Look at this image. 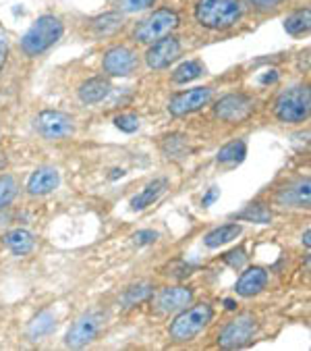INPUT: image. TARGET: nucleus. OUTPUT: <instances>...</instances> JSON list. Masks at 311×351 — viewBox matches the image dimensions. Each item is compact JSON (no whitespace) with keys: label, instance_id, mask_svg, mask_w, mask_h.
Segmentation results:
<instances>
[{"label":"nucleus","instance_id":"obj_12","mask_svg":"<svg viewBox=\"0 0 311 351\" xmlns=\"http://www.w3.org/2000/svg\"><path fill=\"white\" fill-rule=\"evenodd\" d=\"M210 100H212V90L210 88H193V90L177 94L171 100L169 110L175 117H185V114H191V112L203 108L206 104H210Z\"/></svg>","mask_w":311,"mask_h":351},{"label":"nucleus","instance_id":"obj_8","mask_svg":"<svg viewBox=\"0 0 311 351\" xmlns=\"http://www.w3.org/2000/svg\"><path fill=\"white\" fill-rule=\"evenodd\" d=\"M253 112V100L245 94H228L214 106V114L226 123H241Z\"/></svg>","mask_w":311,"mask_h":351},{"label":"nucleus","instance_id":"obj_15","mask_svg":"<svg viewBox=\"0 0 311 351\" xmlns=\"http://www.w3.org/2000/svg\"><path fill=\"white\" fill-rule=\"evenodd\" d=\"M58 183H60L58 171L52 167H42L32 173V177L27 181V191L32 195H46V193L54 191L58 187Z\"/></svg>","mask_w":311,"mask_h":351},{"label":"nucleus","instance_id":"obj_25","mask_svg":"<svg viewBox=\"0 0 311 351\" xmlns=\"http://www.w3.org/2000/svg\"><path fill=\"white\" fill-rule=\"evenodd\" d=\"M239 221H251V223H260V225H266L272 221V215L270 210L264 206V204H251L247 206V210H243V213L237 215Z\"/></svg>","mask_w":311,"mask_h":351},{"label":"nucleus","instance_id":"obj_33","mask_svg":"<svg viewBox=\"0 0 311 351\" xmlns=\"http://www.w3.org/2000/svg\"><path fill=\"white\" fill-rule=\"evenodd\" d=\"M249 3L253 5V7H258V9H274V7H278L282 0H249Z\"/></svg>","mask_w":311,"mask_h":351},{"label":"nucleus","instance_id":"obj_11","mask_svg":"<svg viewBox=\"0 0 311 351\" xmlns=\"http://www.w3.org/2000/svg\"><path fill=\"white\" fill-rule=\"evenodd\" d=\"M104 71L112 77H127L137 69V56L131 48L116 46L104 54Z\"/></svg>","mask_w":311,"mask_h":351},{"label":"nucleus","instance_id":"obj_7","mask_svg":"<svg viewBox=\"0 0 311 351\" xmlns=\"http://www.w3.org/2000/svg\"><path fill=\"white\" fill-rule=\"evenodd\" d=\"M102 326H104V314L102 312H88V314L79 316L66 332V339H64L66 347L79 349V347L92 343L98 337Z\"/></svg>","mask_w":311,"mask_h":351},{"label":"nucleus","instance_id":"obj_30","mask_svg":"<svg viewBox=\"0 0 311 351\" xmlns=\"http://www.w3.org/2000/svg\"><path fill=\"white\" fill-rule=\"evenodd\" d=\"M119 7L127 13H133V11H143L147 7H151L156 0H116Z\"/></svg>","mask_w":311,"mask_h":351},{"label":"nucleus","instance_id":"obj_31","mask_svg":"<svg viewBox=\"0 0 311 351\" xmlns=\"http://www.w3.org/2000/svg\"><path fill=\"white\" fill-rule=\"evenodd\" d=\"M224 258H226L228 266H232V268H243V264H245V260H247V256H245V252H243L241 247L228 252Z\"/></svg>","mask_w":311,"mask_h":351},{"label":"nucleus","instance_id":"obj_32","mask_svg":"<svg viewBox=\"0 0 311 351\" xmlns=\"http://www.w3.org/2000/svg\"><path fill=\"white\" fill-rule=\"evenodd\" d=\"M156 239H158V233H156V231H149V229H145V231H137V233L133 235V243H135L137 247H141V245H149V243H153Z\"/></svg>","mask_w":311,"mask_h":351},{"label":"nucleus","instance_id":"obj_21","mask_svg":"<svg viewBox=\"0 0 311 351\" xmlns=\"http://www.w3.org/2000/svg\"><path fill=\"white\" fill-rule=\"evenodd\" d=\"M245 156H247V144L243 139H235V142H230L224 148H220L216 158L220 165H239L245 160Z\"/></svg>","mask_w":311,"mask_h":351},{"label":"nucleus","instance_id":"obj_9","mask_svg":"<svg viewBox=\"0 0 311 351\" xmlns=\"http://www.w3.org/2000/svg\"><path fill=\"white\" fill-rule=\"evenodd\" d=\"M36 129L46 139H64L73 135L75 125H73V119L60 110H44L36 119Z\"/></svg>","mask_w":311,"mask_h":351},{"label":"nucleus","instance_id":"obj_14","mask_svg":"<svg viewBox=\"0 0 311 351\" xmlns=\"http://www.w3.org/2000/svg\"><path fill=\"white\" fill-rule=\"evenodd\" d=\"M266 283H268V272L260 266H251L241 274L235 289L241 298H253L266 287Z\"/></svg>","mask_w":311,"mask_h":351},{"label":"nucleus","instance_id":"obj_4","mask_svg":"<svg viewBox=\"0 0 311 351\" xmlns=\"http://www.w3.org/2000/svg\"><path fill=\"white\" fill-rule=\"evenodd\" d=\"M309 90L305 86H295L278 96L276 117L282 123H303L309 117Z\"/></svg>","mask_w":311,"mask_h":351},{"label":"nucleus","instance_id":"obj_5","mask_svg":"<svg viewBox=\"0 0 311 351\" xmlns=\"http://www.w3.org/2000/svg\"><path fill=\"white\" fill-rule=\"evenodd\" d=\"M177 25H179V15L171 9H160L135 27V40H139L141 44H153L156 40L169 36Z\"/></svg>","mask_w":311,"mask_h":351},{"label":"nucleus","instance_id":"obj_19","mask_svg":"<svg viewBox=\"0 0 311 351\" xmlns=\"http://www.w3.org/2000/svg\"><path fill=\"white\" fill-rule=\"evenodd\" d=\"M5 245L15 254V256H27L34 245H36V239L29 231L25 229H15V231H9L5 235Z\"/></svg>","mask_w":311,"mask_h":351},{"label":"nucleus","instance_id":"obj_20","mask_svg":"<svg viewBox=\"0 0 311 351\" xmlns=\"http://www.w3.org/2000/svg\"><path fill=\"white\" fill-rule=\"evenodd\" d=\"M241 225H222V227H218V229H214V231H210L206 237H203V243L208 245V247H220V245H226V243H230L232 239H237L239 235H241Z\"/></svg>","mask_w":311,"mask_h":351},{"label":"nucleus","instance_id":"obj_18","mask_svg":"<svg viewBox=\"0 0 311 351\" xmlns=\"http://www.w3.org/2000/svg\"><path fill=\"white\" fill-rule=\"evenodd\" d=\"M110 94V84L104 77H94L88 80L82 88H79V98L86 104H98L102 102L106 96Z\"/></svg>","mask_w":311,"mask_h":351},{"label":"nucleus","instance_id":"obj_36","mask_svg":"<svg viewBox=\"0 0 311 351\" xmlns=\"http://www.w3.org/2000/svg\"><path fill=\"white\" fill-rule=\"evenodd\" d=\"M224 306H226V310H235L237 308V304L232 300H224Z\"/></svg>","mask_w":311,"mask_h":351},{"label":"nucleus","instance_id":"obj_16","mask_svg":"<svg viewBox=\"0 0 311 351\" xmlns=\"http://www.w3.org/2000/svg\"><path fill=\"white\" fill-rule=\"evenodd\" d=\"M166 185H169L166 179H153L151 183H147V185L143 187L141 193H137V195L131 199V208L135 210V213H139V210H145L147 206H151L156 199H158V197L164 193Z\"/></svg>","mask_w":311,"mask_h":351},{"label":"nucleus","instance_id":"obj_35","mask_svg":"<svg viewBox=\"0 0 311 351\" xmlns=\"http://www.w3.org/2000/svg\"><path fill=\"white\" fill-rule=\"evenodd\" d=\"M278 80V73L276 71H268V75H262V84H274Z\"/></svg>","mask_w":311,"mask_h":351},{"label":"nucleus","instance_id":"obj_1","mask_svg":"<svg viewBox=\"0 0 311 351\" xmlns=\"http://www.w3.org/2000/svg\"><path fill=\"white\" fill-rule=\"evenodd\" d=\"M195 17L203 27L222 32L241 19V3L239 0H199Z\"/></svg>","mask_w":311,"mask_h":351},{"label":"nucleus","instance_id":"obj_6","mask_svg":"<svg viewBox=\"0 0 311 351\" xmlns=\"http://www.w3.org/2000/svg\"><path fill=\"white\" fill-rule=\"evenodd\" d=\"M256 330H258V322L253 316L249 314H243L239 316L237 320L228 322L220 337H218V345L224 347V349H239V347H245L253 341L256 337Z\"/></svg>","mask_w":311,"mask_h":351},{"label":"nucleus","instance_id":"obj_27","mask_svg":"<svg viewBox=\"0 0 311 351\" xmlns=\"http://www.w3.org/2000/svg\"><path fill=\"white\" fill-rule=\"evenodd\" d=\"M92 25H94V29L100 36H108V34H114L123 25V15H119V13H106V15L94 19Z\"/></svg>","mask_w":311,"mask_h":351},{"label":"nucleus","instance_id":"obj_37","mask_svg":"<svg viewBox=\"0 0 311 351\" xmlns=\"http://www.w3.org/2000/svg\"><path fill=\"white\" fill-rule=\"evenodd\" d=\"M5 52H7V44L0 42V62H3V58H5Z\"/></svg>","mask_w":311,"mask_h":351},{"label":"nucleus","instance_id":"obj_17","mask_svg":"<svg viewBox=\"0 0 311 351\" xmlns=\"http://www.w3.org/2000/svg\"><path fill=\"white\" fill-rule=\"evenodd\" d=\"M309 197H311V191H309V179L305 181H299L295 183L293 187H286L278 193V204L282 206H309Z\"/></svg>","mask_w":311,"mask_h":351},{"label":"nucleus","instance_id":"obj_24","mask_svg":"<svg viewBox=\"0 0 311 351\" xmlns=\"http://www.w3.org/2000/svg\"><path fill=\"white\" fill-rule=\"evenodd\" d=\"M54 324L56 322H54V316L50 312H40L34 318V322L29 324V337H32V341H38V339L50 335L52 328H54Z\"/></svg>","mask_w":311,"mask_h":351},{"label":"nucleus","instance_id":"obj_38","mask_svg":"<svg viewBox=\"0 0 311 351\" xmlns=\"http://www.w3.org/2000/svg\"><path fill=\"white\" fill-rule=\"evenodd\" d=\"M303 243L309 247V229H307V231H305V235H303Z\"/></svg>","mask_w":311,"mask_h":351},{"label":"nucleus","instance_id":"obj_22","mask_svg":"<svg viewBox=\"0 0 311 351\" xmlns=\"http://www.w3.org/2000/svg\"><path fill=\"white\" fill-rule=\"evenodd\" d=\"M309 27H311V11L309 9L297 11L284 19V29L290 36H303L309 32Z\"/></svg>","mask_w":311,"mask_h":351},{"label":"nucleus","instance_id":"obj_28","mask_svg":"<svg viewBox=\"0 0 311 351\" xmlns=\"http://www.w3.org/2000/svg\"><path fill=\"white\" fill-rule=\"evenodd\" d=\"M17 181L11 175H0V210L7 208L17 195Z\"/></svg>","mask_w":311,"mask_h":351},{"label":"nucleus","instance_id":"obj_3","mask_svg":"<svg viewBox=\"0 0 311 351\" xmlns=\"http://www.w3.org/2000/svg\"><path fill=\"white\" fill-rule=\"evenodd\" d=\"M212 318H214V310L210 304H195L191 308H185L173 320L171 337L175 341H191L212 322Z\"/></svg>","mask_w":311,"mask_h":351},{"label":"nucleus","instance_id":"obj_34","mask_svg":"<svg viewBox=\"0 0 311 351\" xmlns=\"http://www.w3.org/2000/svg\"><path fill=\"white\" fill-rule=\"evenodd\" d=\"M218 195H220V189H216V187H212V189L208 191V195L203 197V206H210V204H212V202H214V199H216Z\"/></svg>","mask_w":311,"mask_h":351},{"label":"nucleus","instance_id":"obj_2","mask_svg":"<svg viewBox=\"0 0 311 351\" xmlns=\"http://www.w3.org/2000/svg\"><path fill=\"white\" fill-rule=\"evenodd\" d=\"M62 34H64V27L58 17L42 15L34 21V25L21 38V50L27 56H38L46 52L50 46H54L62 38Z\"/></svg>","mask_w":311,"mask_h":351},{"label":"nucleus","instance_id":"obj_10","mask_svg":"<svg viewBox=\"0 0 311 351\" xmlns=\"http://www.w3.org/2000/svg\"><path fill=\"white\" fill-rule=\"evenodd\" d=\"M181 56V42L173 36H164L156 40L145 52V62L149 69H166Z\"/></svg>","mask_w":311,"mask_h":351},{"label":"nucleus","instance_id":"obj_23","mask_svg":"<svg viewBox=\"0 0 311 351\" xmlns=\"http://www.w3.org/2000/svg\"><path fill=\"white\" fill-rule=\"evenodd\" d=\"M201 73H203V64L199 60H187V62H183L181 66L175 69L173 82L175 84H189V82L201 77Z\"/></svg>","mask_w":311,"mask_h":351},{"label":"nucleus","instance_id":"obj_39","mask_svg":"<svg viewBox=\"0 0 311 351\" xmlns=\"http://www.w3.org/2000/svg\"><path fill=\"white\" fill-rule=\"evenodd\" d=\"M123 175H125V171H119V169H116V171H114V175H112V179H116V177H123Z\"/></svg>","mask_w":311,"mask_h":351},{"label":"nucleus","instance_id":"obj_29","mask_svg":"<svg viewBox=\"0 0 311 351\" xmlns=\"http://www.w3.org/2000/svg\"><path fill=\"white\" fill-rule=\"evenodd\" d=\"M114 125L121 129V131H125V133H135L137 129H139V119L135 117V114H121V117H116L114 119Z\"/></svg>","mask_w":311,"mask_h":351},{"label":"nucleus","instance_id":"obj_26","mask_svg":"<svg viewBox=\"0 0 311 351\" xmlns=\"http://www.w3.org/2000/svg\"><path fill=\"white\" fill-rule=\"evenodd\" d=\"M153 293V287L149 283H139V285H133L131 289H127V293L123 295V306L125 308H131V306H137L141 302H145L149 295Z\"/></svg>","mask_w":311,"mask_h":351},{"label":"nucleus","instance_id":"obj_13","mask_svg":"<svg viewBox=\"0 0 311 351\" xmlns=\"http://www.w3.org/2000/svg\"><path fill=\"white\" fill-rule=\"evenodd\" d=\"M193 300V291L187 287H166L160 291L158 300H156V306H158V312L162 314H173V312H181L185 310Z\"/></svg>","mask_w":311,"mask_h":351}]
</instances>
